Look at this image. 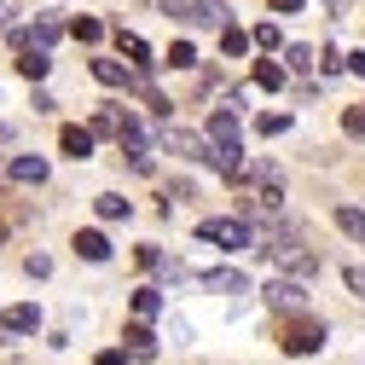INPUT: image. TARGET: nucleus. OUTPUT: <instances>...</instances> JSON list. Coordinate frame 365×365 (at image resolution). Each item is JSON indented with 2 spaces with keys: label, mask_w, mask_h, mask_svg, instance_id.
I'll list each match as a JSON object with an SVG mask.
<instances>
[{
  "label": "nucleus",
  "mask_w": 365,
  "mask_h": 365,
  "mask_svg": "<svg viewBox=\"0 0 365 365\" xmlns=\"http://www.w3.org/2000/svg\"><path fill=\"white\" fill-rule=\"evenodd\" d=\"M0 244H6V220H0Z\"/></svg>",
  "instance_id": "58836bf2"
},
{
  "label": "nucleus",
  "mask_w": 365,
  "mask_h": 365,
  "mask_svg": "<svg viewBox=\"0 0 365 365\" xmlns=\"http://www.w3.org/2000/svg\"><path fill=\"white\" fill-rule=\"evenodd\" d=\"M122 342L140 354V359H157V336H151V325H145V319H133V325L122 331Z\"/></svg>",
  "instance_id": "2eb2a0df"
},
{
  "label": "nucleus",
  "mask_w": 365,
  "mask_h": 365,
  "mask_svg": "<svg viewBox=\"0 0 365 365\" xmlns=\"http://www.w3.org/2000/svg\"><path fill=\"white\" fill-rule=\"evenodd\" d=\"M163 145H168V151H180V157H197V163H209V145L197 140V133H186V128H174V122L163 128Z\"/></svg>",
  "instance_id": "0eeeda50"
},
{
  "label": "nucleus",
  "mask_w": 365,
  "mask_h": 365,
  "mask_svg": "<svg viewBox=\"0 0 365 365\" xmlns=\"http://www.w3.org/2000/svg\"><path fill=\"white\" fill-rule=\"evenodd\" d=\"M250 47H255V41H250L244 29H232V24H226V29H220V53H226V58H244Z\"/></svg>",
  "instance_id": "5701e85b"
},
{
  "label": "nucleus",
  "mask_w": 365,
  "mask_h": 365,
  "mask_svg": "<svg viewBox=\"0 0 365 365\" xmlns=\"http://www.w3.org/2000/svg\"><path fill=\"white\" fill-rule=\"evenodd\" d=\"M279 348H284V354H319V348H325V325H319V319H296V313H284Z\"/></svg>",
  "instance_id": "7ed1b4c3"
},
{
  "label": "nucleus",
  "mask_w": 365,
  "mask_h": 365,
  "mask_svg": "<svg viewBox=\"0 0 365 365\" xmlns=\"http://www.w3.org/2000/svg\"><path fill=\"white\" fill-rule=\"evenodd\" d=\"M284 58H290V70H313V47H307V41H296V47H284Z\"/></svg>",
  "instance_id": "cd10ccee"
},
{
  "label": "nucleus",
  "mask_w": 365,
  "mask_h": 365,
  "mask_svg": "<svg viewBox=\"0 0 365 365\" xmlns=\"http://www.w3.org/2000/svg\"><path fill=\"white\" fill-rule=\"evenodd\" d=\"M133 261H140V267H163V250H157V244H140V250H133Z\"/></svg>",
  "instance_id": "72a5a7b5"
},
{
  "label": "nucleus",
  "mask_w": 365,
  "mask_h": 365,
  "mask_svg": "<svg viewBox=\"0 0 365 365\" xmlns=\"http://www.w3.org/2000/svg\"><path fill=\"white\" fill-rule=\"evenodd\" d=\"M197 238L220 250H250V226L244 220H197Z\"/></svg>",
  "instance_id": "20e7f679"
},
{
  "label": "nucleus",
  "mask_w": 365,
  "mask_h": 365,
  "mask_svg": "<svg viewBox=\"0 0 365 365\" xmlns=\"http://www.w3.org/2000/svg\"><path fill=\"white\" fill-rule=\"evenodd\" d=\"M255 87H267V93H279V87H284V70L272 64L267 53H261V64H255Z\"/></svg>",
  "instance_id": "393cba45"
},
{
  "label": "nucleus",
  "mask_w": 365,
  "mask_h": 365,
  "mask_svg": "<svg viewBox=\"0 0 365 365\" xmlns=\"http://www.w3.org/2000/svg\"><path fill=\"white\" fill-rule=\"evenodd\" d=\"M168 64H174V70H186V64H197V53H192V41H174V47H168Z\"/></svg>",
  "instance_id": "c85d7f7f"
},
{
  "label": "nucleus",
  "mask_w": 365,
  "mask_h": 365,
  "mask_svg": "<svg viewBox=\"0 0 365 365\" xmlns=\"http://www.w3.org/2000/svg\"><path fill=\"white\" fill-rule=\"evenodd\" d=\"M12 12H18V0H0V24H6Z\"/></svg>",
  "instance_id": "4c0bfd02"
},
{
  "label": "nucleus",
  "mask_w": 365,
  "mask_h": 365,
  "mask_svg": "<svg viewBox=\"0 0 365 365\" xmlns=\"http://www.w3.org/2000/svg\"><path fill=\"white\" fill-rule=\"evenodd\" d=\"M267 261L290 267L296 279H313V272H319V261H313V250H307V238L296 232V226H272V232H267Z\"/></svg>",
  "instance_id": "f257e3e1"
},
{
  "label": "nucleus",
  "mask_w": 365,
  "mask_h": 365,
  "mask_svg": "<svg viewBox=\"0 0 365 365\" xmlns=\"http://www.w3.org/2000/svg\"><path fill=\"white\" fill-rule=\"evenodd\" d=\"M336 226H342V232L365 250V209H354V203H336Z\"/></svg>",
  "instance_id": "f3484780"
},
{
  "label": "nucleus",
  "mask_w": 365,
  "mask_h": 365,
  "mask_svg": "<svg viewBox=\"0 0 365 365\" xmlns=\"http://www.w3.org/2000/svg\"><path fill=\"white\" fill-rule=\"evenodd\" d=\"M76 255L99 267V261H110V238H105V232H93V226H87V232H76Z\"/></svg>",
  "instance_id": "9b49d317"
},
{
  "label": "nucleus",
  "mask_w": 365,
  "mask_h": 365,
  "mask_svg": "<svg viewBox=\"0 0 365 365\" xmlns=\"http://www.w3.org/2000/svg\"><path fill=\"white\" fill-rule=\"evenodd\" d=\"M93 365H128V348H105V354H99Z\"/></svg>",
  "instance_id": "f704fd0d"
},
{
  "label": "nucleus",
  "mask_w": 365,
  "mask_h": 365,
  "mask_svg": "<svg viewBox=\"0 0 365 365\" xmlns=\"http://www.w3.org/2000/svg\"><path fill=\"white\" fill-rule=\"evenodd\" d=\"M163 12L180 18V24H192V29H226L232 24V12H226L220 0H163Z\"/></svg>",
  "instance_id": "f03ea898"
},
{
  "label": "nucleus",
  "mask_w": 365,
  "mask_h": 365,
  "mask_svg": "<svg viewBox=\"0 0 365 365\" xmlns=\"http://www.w3.org/2000/svg\"><path fill=\"white\" fill-rule=\"evenodd\" d=\"M209 140H238V116H232V105L209 116Z\"/></svg>",
  "instance_id": "b1692460"
},
{
  "label": "nucleus",
  "mask_w": 365,
  "mask_h": 365,
  "mask_svg": "<svg viewBox=\"0 0 365 365\" xmlns=\"http://www.w3.org/2000/svg\"><path fill=\"white\" fill-rule=\"evenodd\" d=\"M116 53H122V58H133L140 70H145V58H151V47H145L140 35H128V29H116Z\"/></svg>",
  "instance_id": "aec40b11"
},
{
  "label": "nucleus",
  "mask_w": 365,
  "mask_h": 365,
  "mask_svg": "<svg viewBox=\"0 0 365 365\" xmlns=\"http://www.w3.org/2000/svg\"><path fill=\"white\" fill-rule=\"evenodd\" d=\"M267 6H272V12H302L307 0H267Z\"/></svg>",
  "instance_id": "c9c22d12"
},
{
  "label": "nucleus",
  "mask_w": 365,
  "mask_h": 365,
  "mask_svg": "<svg viewBox=\"0 0 365 365\" xmlns=\"http://www.w3.org/2000/svg\"><path fill=\"white\" fill-rule=\"evenodd\" d=\"M348 70H354V76H365V53H348Z\"/></svg>",
  "instance_id": "e433bc0d"
},
{
  "label": "nucleus",
  "mask_w": 365,
  "mask_h": 365,
  "mask_svg": "<svg viewBox=\"0 0 365 365\" xmlns=\"http://www.w3.org/2000/svg\"><path fill=\"white\" fill-rule=\"evenodd\" d=\"M93 133H110V140H116V133H122V110H116V105H105V110L93 116Z\"/></svg>",
  "instance_id": "a878e982"
},
{
  "label": "nucleus",
  "mask_w": 365,
  "mask_h": 365,
  "mask_svg": "<svg viewBox=\"0 0 365 365\" xmlns=\"http://www.w3.org/2000/svg\"><path fill=\"white\" fill-rule=\"evenodd\" d=\"M93 140H99V133H93V128H76V122H70V128L58 133L64 157H76V163H87V157H93Z\"/></svg>",
  "instance_id": "1a4fd4ad"
},
{
  "label": "nucleus",
  "mask_w": 365,
  "mask_h": 365,
  "mask_svg": "<svg viewBox=\"0 0 365 365\" xmlns=\"http://www.w3.org/2000/svg\"><path fill=\"white\" fill-rule=\"evenodd\" d=\"M209 168H220V174H244V151H238V140H215L209 145Z\"/></svg>",
  "instance_id": "6e6552de"
},
{
  "label": "nucleus",
  "mask_w": 365,
  "mask_h": 365,
  "mask_svg": "<svg viewBox=\"0 0 365 365\" xmlns=\"http://www.w3.org/2000/svg\"><path fill=\"white\" fill-rule=\"evenodd\" d=\"M267 307L272 313H302V302H307V290H302V279H267Z\"/></svg>",
  "instance_id": "423d86ee"
},
{
  "label": "nucleus",
  "mask_w": 365,
  "mask_h": 365,
  "mask_svg": "<svg viewBox=\"0 0 365 365\" xmlns=\"http://www.w3.org/2000/svg\"><path fill=\"white\" fill-rule=\"evenodd\" d=\"M70 35L81 41V47H99V41H105V24H99V18H70Z\"/></svg>",
  "instance_id": "412c9836"
},
{
  "label": "nucleus",
  "mask_w": 365,
  "mask_h": 365,
  "mask_svg": "<svg viewBox=\"0 0 365 365\" xmlns=\"http://www.w3.org/2000/svg\"><path fill=\"white\" fill-rule=\"evenodd\" d=\"M47 70H53L47 47H24V53H18V76H24V81H47Z\"/></svg>",
  "instance_id": "ddd939ff"
},
{
  "label": "nucleus",
  "mask_w": 365,
  "mask_h": 365,
  "mask_svg": "<svg viewBox=\"0 0 365 365\" xmlns=\"http://www.w3.org/2000/svg\"><path fill=\"white\" fill-rule=\"evenodd\" d=\"M58 35H70V24H58V18H35V24L12 29V47H18V53H24V47H53Z\"/></svg>",
  "instance_id": "39448f33"
},
{
  "label": "nucleus",
  "mask_w": 365,
  "mask_h": 365,
  "mask_svg": "<svg viewBox=\"0 0 365 365\" xmlns=\"http://www.w3.org/2000/svg\"><path fill=\"white\" fill-rule=\"evenodd\" d=\"M0 319H6V331H18V336H35V331H41V307H29V302L6 307Z\"/></svg>",
  "instance_id": "f8f14e48"
},
{
  "label": "nucleus",
  "mask_w": 365,
  "mask_h": 365,
  "mask_svg": "<svg viewBox=\"0 0 365 365\" xmlns=\"http://www.w3.org/2000/svg\"><path fill=\"white\" fill-rule=\"evenodd\" d=\"M319 70H325V76H336V70H348V58H342L336 47H325V53H319Z\"/></svg>",
  "instance_id": "7c9ffc66"
},
{
  "label": "nucleus",
  "mask_w": 365,
  "mask_h": 365,
  "mask_svg": "<svg viewBox=\"0 0 365 365\" xmlns=\"http://www.w3.org/2000/svg\"><path fill=\"white\" fill-rule=\"evenodd\" d=\"M116 140H122L128 157H133V151H145V122H140V116H122V133H116Z\"/></svg>",
  "instance_id": "6ab92c4d"
},
{
  "label": "nucleus",
  "mask_w": 365,
  "mask_h": 365,
  "mask_svg": "<svg viewBox=\"0 0 365 365\" xmlns=\"http://www.w3.org/2000/svg\"><path fill=\"white\" fill-rule=\"evenodd\" d=\"M255 128H261V140H267V133H284V128H290V116H279V110H272V116H261Z\"/></svg>",
  "instance_id": "473e14b6"
},
{
  "label": "nucleus",
  "mask_w": 365,
  "mask_h": 365,
  "mask_svg": "<svg viewBox=\"0 0 365 365\" xmlns=\"http://www.w3.org/2000/svg\"><path fill=\"white\" fill-rule=\"evenodd\" d=\"M157 313H163V290H151V284H140V290H133V319H145V325H151Z\"/></svg>",
  "instance_id": "a211bd4d"
},
{
  "label": "nucleus",
  "mask_w": 365,
  "mask_h": 365,
  "mask_svg": "<svg viewBox=\"0 0 365 365\" xmlns=\"http://www.w3.org/2000/svg\"><path fill=\"white\" fill-rule=\"evenodd\" d=\"M342 133H348V140H365V110H348L342 116Z\"/></svg>",
  "instance_id": "2f4dec72"
},
{
  "label": "nucleus",
  "mask_w": 365,
  "mask_h": 365,
  "mask_svg": "<svg viewBox=\"0 0 365 365\" xmlns=\"http://www.w3.org/2000/svg\"><path fill=\"white\" fill-rule=\"evenodd\" d=\"M342 279H348V290H354V296H359V302H365V261H354V267H348V272H342Z\"/></svg>",
  "instance_id": "c756f323"
},
{
  "label": "nucleus",
  "mask_w": 365,
  "mask_h": 365,
  "mask_svg": "<svg viewBox=\"0 0 365 365\" xmlns=\"http://www.w3.org/2000/svg\"><path fill=\"white\" fill-rule=\"evenodd\" d=\"M93 209H99V220H128V215H133V203H128L122 192H105Z\"/></svg>",
  "instance_id": "4be33fe9"
},
{
  "label": "nucleus",
  "mask_w": 365,
  "mask_h": 365,
  "mask_svg": "<svg viewBox=\"0 0 365 365\" xmlns=\"http://www.w3.org/2000/svg\"><path fill=\"white\" fill-rule=\"evenodd\" d=\"M0 180H12V174H6V168H0Z\"/></svg>",
  "instance_id": "ea45409f"
},
{
  "label": "nucleus",
  "mask_w": 365,
  "mask_h": 365,
  "mask_svg": "<svg viewBox=\"0 0 365 365\" xmlns=\"http://www.w3.org/2000/svg\"><path fill=\"white\" fill-rule=\"evenodd\" d=\"M203 284H209L215 296H220V290H226V296H238V290H250L238 267H209V272H203Z\"/></svg>",
  "instance_id": "4468645a"
},
{
  "label": "nucleus",
  "mask_w": 365,
  "mask_h": 365,
  "mask_svg": "<svg viewBox=\"0 0 365 365\" xmlns=\"http://www.w3.org/2000/svg\"><path fill=\"white\" fill-rule=\"evenodd\" d=\"M133 76L140 70H128L122 58H93V81L99 87H133Z\"/></svg>",
  "instance_id": "9d476101"
},
{
  "label": "nucleus",
  "mask_w": 365,
  "mask_h": 365,
  "mask_svg": "<svg viewBox=\"0 0 365 365\" xmlns=\"http://www.w3.org/2000/svg\"><path fill=\"white\" fill-rule=\"evenodd\" d=\"M250 41H255L261 53H279V47H284V41H279V29H272V24H255V35H250Z\"/></svg>",
  "instance_id": "bb28decb"
},
{
  "label": "nucleus",
  "mask_w": 365,
  "mask_h": 365,
  "mask_svg": "<svg viewBox=\"0 0 365 365\" xmlns=\"http://www.w3.org/2000/svg\"><path fill=\"white\" fill-rule=\"evenodd\" d=\"M6 174H12V180H35V186H41V180H47L53 168H47V157H12V163H6Z\"/></svg>",
  "instance_id": "dca6fc26"
}]
</instances>
